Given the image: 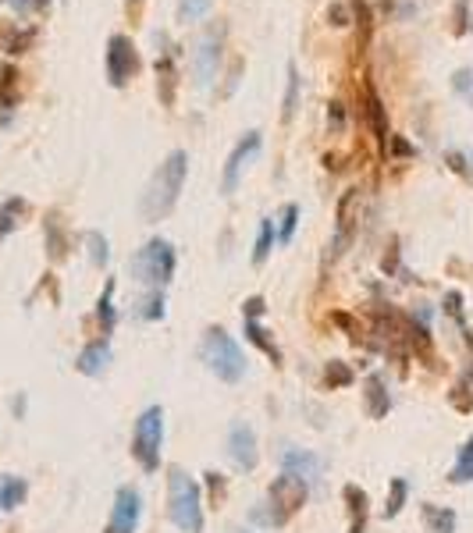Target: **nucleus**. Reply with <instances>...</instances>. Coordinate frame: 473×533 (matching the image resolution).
<instances>
[{
	"mask_svg": "<svg viewBox=\"0 0 473 533\" xmlns=\"http://www.w3.org/2000/svg\"><path fill=\"white\" fill-rule=\"evenodd\" d=\"M360 206V189H349L342 203H338V232H335V242H331V260H335L338 253L352 242V235H356V221L360 217H352V210Z\"/></svg>",
	"mask_w": 473,
	"mask_h": 533,
	"instance_id": "ddd939ff",
	"label": "nucleus"
},
{
	"mask_svg": "<svg viewBox=\"0 0 473 533\" xmlns=\"http://www.w3.org/2000/svg\"><path fill=\"white\" fill-rule=\"evenodd\" d=\"M36 43V29H18L15 22H0V54H26Z\"/></svg>",
	"mask_w": 473,
	"mask_h": 533,
	"instance_id": "2eb2a0df",
	"label": "nucleus"
},
{
	"mask_svg": "<svg viewBox=\"0 0 473 533\" xmlns=\"http://www.w3.org/2000/svg\"><path fill=\"white\" fill-rule=\"evenodd\" d=\"M452 89L473 107V68H459V71L452 75Z\"/></svg>",
	"mask_w": 473,
	"mask_h": 533,
	"instance_id": "473e14b6",
	"label": "nucleus"
},
{
	"mask_svg": "<svg viewBox=\"0 0 473 533\" xmlns=\"http://www.w3.org/2000/svg\"><path fill=\"white\" fill-rule=\"evenodd\" d=\"M129 274L150 292H161L174 277V249L168 238H150L142 249H135L129 260Z\"/></svg>",
	"mask_w": 473,
	"mask_h": 533,
	"instance_id": "20e7f679",
	"label": "nucleus"
},
{
	"mask_svg": "<svg viewBox=\"0 0 473 533\" xmlns=\"http://www.w3.org/2000/svg\"><path fill=\"white\" fill-rule=\"evenodd\" d=\"M29 498V484L15 473H4L0 476V512H15L18 505H26Z\"/></svg>",
	"mask_w": 473,
	"mask_h": 533,
	"instance_id": "dca6fc26",
	"label": "nucleus"
},
{
	"mask_svg": "<svg viewBox=\"0 0 473 533\" xmlns=\"http://www.w3.org/2000/svg\"><path fill=\"white\" fill-rule=\"evenodd\" d=\"M405 498H409V484H405L403 476H395V480H392V495H388V501H384V516L395 519V516L403 512Z\"/></svg>",
	"mask_w": 473,
	"mask_h": 533,
	"instance_id": "a878e982",
	"label": "nucleus"
},
{
	"mask_svg": "<svg viewBox=\"0 0 473 533\" xmlns=\"http://www.w3.org/2000/svg\"><path fill=\"white\" fill-rule=\"evenodd\" d=\"M47 246H50V256H54V260H61L68 253V238L61 235V225H58L54 214H50V221H47Z\"/></svg>",
	"mask_w": 473,
	"mask_h": 533,
	"instance_id": "cd10ccee",
	"label": "nucleus"
},
{
	"mask_svg": "<svg viewBox=\"0 0 473 533\" xmlns=\"http://www.w3.org/2000/svg\"><path fill=\"white\" fill-rule=\"evenodd\" d=\"M142 320H161L164 317V296L161 292H150L146 299L139 302V309H135Z\"/></svg>",
	"mask_w": 473,
	"mask_h": 533,
	"instance_id": "7c9ffc66",
	"label": "nucleus"
},
{
	"mask_svg": "<svg viewBox=\"0 0 473 533\" xmlns=\"http://www.w3.org/2000/svg\"><path fill=\"white\" fill-rule=\"evenodd\" d=\"M161 448H164V409L161 405H150L139 413L132 427V455L135 463L146 469V473H157L161 469Z\"/></svg>",
	"mask_w": 473,
	"mask_h": 533,
	"instance_id": "39448f33",
	"label": "nucleus"
},
{
	"mask_svg": "<svg viewBox=\"0 0 473 533\" xmlns=\"http://www.w3.org/2000/svg\"><path fill=\"white\" fill-rule=\"evenodd\" d=\"M210 11V0H178V18L182 22H196Z\"/></svg>",
	"mask_w": 473,
	"mask_h": 533,
	"instance_id": "72a5a7b5",
	"label": "nucleus"
},
{
	"mask_svg": "<svg viewBox=\"0 0 473 533\" xmlns=\"http://www.w3.org/2000/svg\"><path fill=\"white\" fill-rule=\"evenodd\" d=\"M185 171H189V157H185L182 150L168 153V161L153 171V178H150V185H146V193H142V217H146L150 225L164 221L171 210H174L178 193H182V185H185Z\"/></svg>",
	"mask_w": 473,
	"mask_h": 533,
	"instance_id": "f257e3e1",
	"label": "nucleus"
},
{
	"mask_svg": "<svg viewBox=\"0 0 473 533\" xmlns=\"http://www.w3.org/2000/svg\"><path fill=\"white\" fill-rule=\"evenodd\" d=\"M363 97H367V121H371V129H373V135L381 139V146H388V121H384V103H381V97L373 93V86H367L363 89Z\"/></svg>",
	"mask_w": 473,
	"mask_h": 533,
	"instance_id": "6ab92c4d",
	"label": "nucleus"
},
{
	"mask_svg": "<svg viewBox=\"0 0 473 533\" xmlns=\"http://www.w3.org/2000/svg\"><path fill=\"white\" fill-rule=\"evenodd\" d=\"M107 367H110V345H107V338L89 341V345L79 352V360H75V370L86 373V377H103Z\"/></svg>",
	"mask_w": 473,
	"mask_h": 533,
	"instance_id": "4468645a",
	"label": "nucleus"
},
{
	"mask_svg": "<svg viewBox=\"0 0 473 533\" xmlns=\"http://www.w3.org/2000/svg\"><path fill=\"white\" fill-rule=\"evenodd\" d=\"M388 146H392V153H399V157H413V146H405L403 139H395V135H388ZM384 146V150H388Z\"/></svg>",
	"mask_w": 473,
	"mask_h": 533,
	"instance_id": "a19ab883",
	"label": "nucleus"
},
{
	"mask_svg": "<svg viewBox=\"0 0 473 533\" xmlns=\"http://www.w3.org/2000/svg\"><path fill=\"white\" fill-rule=\"evenodd\" d=\"M345 501H349V508H352V530L349 533H363V527H367V495H363L356 484H349V487H345Z\"/></svg>",
	"mask_w": 473,
	"mask_h": 533,
	"instance_id": "4be33fe9",
	"label": "nucleus"
},
{
	"mask_svg": "<svg viewBox=\"0 0 473 533\" xmlns=\"http://www.w3.org/2000/svg\"><path fill=\"white\" fill-rule=\"evenodd\" d=\"M157 78L164 82V103H171V97H174V65H171L168 54L157 61Z\"/></svg>",
	"mask_w": 473,
	"mask_h": 533,
	"instance_id": "f704fd0d",
	"label": "nucleus"
},
{
	"mask_svg": "<svg viewBox=\"0 0 473 533\" xmlns=\"http://www.w3.org/2000/svg\"><path fill=\"white\" fill-rule=\"evenodd\" d=\"M139 519H142V495L132 484H121L114 491V505H110V519L103 533H135L139 530Z\"/></svg>",
	"mask_w": 473,
	"mask_h": 533,
	"instance_id": "6e6552de",
	"label": "nucleus"
},
{
	"mask_svg": "<svg viewBox=\"0 0 473 533\" xmlns=\"http://www.w3.org/2000/svg\"><path fill=\"white\" fill-rule=\"evenodd\" d=\"M281 469H285L289 476H300L306 487H310V484L321 480V473H324V459L313 455V452H306V448H289V452L281 455Z\"/></svg>",
	"mask_w": 473,
	"mask_h": 533,
	"instance_id": "f8f14e48",
	"label": "nucleus"
},
{
	"mask_svg": "<svg viewBox=\"0 0 473 533\" xmlns=\"http://www.w3.org/2000/svg\"><path fill=\"white\" fill-rule=\"evenodd\" d=\"M296 225H300V206H296V203H285V206H281V217H278V242H281V246L292 242Z\"/></svg>",
	"mask_w": 473,
	"mask_h": 533,
	"instance_id": "393cba45",
	"label": "nucleus"
},
{
	"mask_svg": "<svg viewBox=\"0 0 473 533\" xmlns=\"http://www.w3.org/2000/svg\"><path fill=\"white\" fill-rule=\"evenodd\" d=\"M306 495H310V487H306L300 476H289V473H281L274 484H270L268 498H270V516L268 523L274 527H281V523H289L300 508L306 505Z\"/></svg>",
	"mask_w": 473,
	"mask_h": 533,
	"instance_id": "423d86ee",
	"label": "nucleus"
},
{
	"mask_svg": "<svg viewBox=\"0 0 473 533\" xmlns=\"http://www.w3.org/2000/svg\"><path fill=\"white\" fill-rule=\"evenodd\" d=\"M260 313H264V299H260V296L246 299V306H242V320H257Z\"/></svg>",
	"mask_w": 473,
	"mask_h": 533,
	"instance_id": "e433bc0d",
	"label": "nucleus"
},
{
	"mask_svg": "<svg viewBox=\"0 0 473 533\" xmlns=\"http://www.w3.org/2000/svg\"><path fill=\"white\" fill-rule=\"evenodd\" d=\"M328 18H331V26H345V22H349V11H345V4H331Z\"/></svg>",
	"mask_w": 473,
	"mask_h": 533,
	"instance_id": "ea45409f",
	"label": "nucleus"
},
{
	"mask_svg": "<svg viewBox=\"0 0 473 533\" xmlns=\"http://www.w3.org/2000/svg\"><path fill=\"white\" fill-rule=\"evenodd\" d=\"M200 360L206 363V370H210L217 381H225V384H238V381L246 377V356H242L236 338L228 331H221V328H210V331L203 334Z\"/></svg>",
	"mask_w": 473,
	"mask_h": 533,
	"instance_id": "7ed1b4c3",
	"label": "nucleus"
},
{
	"mask_svg": "<svg viewBox=\"0 0 473 533\" xmlns=\"http://www.w3.org/2000/svg\"><path fill=\"white\" fill-rule=\"evenodd\" d=\"M456 36H463L467 33V0H456Z\"/></svg>",
	"mask_w": 473,
	"mask_h": 533,
	"instance_id": "58836bf2",
	"label": "nucleus"
},
{
	"mask_svg": "<svg viewBox=\"0 0 473 533\" xmlns=\"http://www.w3.org/2000/svg\"><path fill=\"white\" fill-rule=\"evenodd\" d=\"M352 381V373L342 367V363H331L328 367V384H349Z\"/></svg>",
	"mask_w": 473,
	"mask_h": 533,
	"instance_id": "4c0bfd02",
	"label": "nucleus"
},
{
	"mask_svg": "<svg viewBox=\"0 0 473 533\" xmlns=\"http://www.w3.org/2000/svg\"><path fill=\"white\" fill-rule=\"evenodd\" d=\"M448 480H452V484H473V437L459 448L456 466H452V473H448Z\"/></svg>",
	"mask_w": 473,
	"mask_h": 533,
	"instance_id": "b1692460",
	"label": "nucleus"
},
{
	"mask_svg": "<svg viewBox=\"0 0 473 533\" xmlns=\"http://www.w3.org/2000/svg\"><path fill=\"white\" fill-rule=\"evenodd\" d=\"M18 68L0 65V107H15L18 103Z\"/></svg>",
	"mask_w": 473,
	"mask_h": 533,
	"instance_id": "5701e85b",
	"label": "nucleus"
},
{
	"mask_svg": "<svg viewBox=\"0 0 473 533\" xmlns=\"http://www.w3.org/2000/svg\"><path fill=\"white\" fill-rule=\"evenodd\" d=\"M274 246V221H260V235H257V249H253V264H264Z\"/></svg>",
	"mask_w": 473,
	"mask_h": 533,
	"instance_id": "c85d7f7f",
	"label": "nucleus"
},
{
	"mask_svg": "<svg viewBox=\"0 0 473 533\" xmlns=\"http://www.w3.org/2000/svg\"><path fill=\"white\" fill-rule=\"evenodd\" d=\"M135 71H139V54H135V43L129 36H110L107 39V82L114 86V89H121V86H129L135 78Z\"/></svg>",
	"mask_w": 473,
	"mask_h": 533,
	"instance_id": "0eeeda50",
	"label": "nucleus"
},
{
	"mask_svg": "<svg viewBox=\"0 0 473 533\" xmlns=\"http://www.w3.org/2000/svg\"><path fill=\"white\" fill-rule=\"evenodd\" d=\"M424 527L431 533H456V512L452 508H438V505H424Z\"/></svg>",
	"mask_w": 473,
	"mask_h": 533,
	"instance_id": "aec40b11",
	"label": "nucleus"
},
{
	"mask_svg": "<svg viewBox=\"0 0 473 533\" xmlns=\"http://www.w3.org/2000/svg\"><path fill=\"white\" fill-rule=\"evenodd\" d=\"M246 338H249V341H253V345H260V349H264V352H268L270 360H274V363H278V360H281V352H278V345H274V341H270L268 338V331H264V328H260V324H257V320H246Z\"/></svg>",
	"mask_w": 473,
	"mask_h": 533,
	"instance_id": "bb28decb",
	"label": "nucleus"
},
{
	"mask_svg": "<svg viewBox=\"0 0 473 533\" xmlns=\"http://www.w3.org/2000/svg\"><path fill=\"white\" fill-rule=\"evenodd\" d=\"M228 455L238 469H253L260 463V452H257V434L249 423H232L228 431Z\"/></svg>",
	"mask_w": 473,
	"mask_h": 533,
	"instance_id": "9b49d317",
	"label": "nucleus"
},
{
	"mask_svg": "<svg viewBox=\"0 0 473 533\" xmlns=\"http://www.w3.org/2000/svg\"><path fill=\"white\" fill-rule=\"evenodd\" d=\"M388 409H392V399H388V392H384V377H381V373H371V377H367V413H371L373 420H381Z\"/></svg>",
	"mask_w": 473,
	"mask_h": 533,
	"instance_id": "a211bd4d",
	"label": "nucleus"
},
{
	"mask_svg": "<svg viewBox=\"0 0 473 533\" xmlns=\"http://www.w3.org/2000/svg\"><path fill=\"white\" fill-rule=\"evenodd\" d=\"M26 214H29V203L22 200V196H11V200L0 203V238H7V235L15 232Z\"/></svg>",
	"mask_w": 473,
	"mask_h": 533,
	"instance_id": "f3484780",
	"label": "nucleus"
},
{
	"mask_svg": "<svg viewBox=\"0 0 473 533\" xmlns=\"http://www.w3.org/2000/svg\"><path fill=\"white\" fill-rule=\"evenodd\" d=\"M97 320H100L103 338L114 331V324H118V313H114V281L103 285V296H100V302H97Z\"/></svg>",
	"mask_w": 473,
	"mask_h": 533,
	"instance_id": "412c9836",
	"label": "nucleus"
},
{
	"mask_svg": "<svg viewBox=\"0 0 473 533\" xmlns=\"http://www.w3.org/2000/svg\"><path fill=\"white\" fill-rule=\"evenodd\" d=\"M445 164L452 167V171H459V174H467V178H473L470 153H459V150H452V153H445Z\"/></svg>",
	"mask_w": 473,
	"mask_h": 533,
	"instance_id": "c9c22d12",
	"label": "nucleus"
},
{
	"mask_svg": "<svg viewBox=\"0 0 473 533\" xmlns=\"http://www.w3.org/2000/svg\"><path fill=\"white\" fill-rule=\"evenodd\" d=\"M86 246H89V260L97 266H103L107 260H110V249H107V238H103L100 232H89L86 235Z\"/></svg>",
	"mask_w": 473,
	"mask_h": 533,
	"instance_id": "2f4dec72",
	"label": "nucleus"
},
{
	"mask_svg": "<svg viewBox=\"0 0 473 533\" xmlns=\"http://www.w3.org/2000/svg\"><path fill=\"white\" fill-rule=\"evenodd\" d=\"M168 516L182 533H203L200 484L178 466L168 469Z\"/></svg>",
	"mask_w": 473,
	"mask_h": 533,
	"instance_id": "f03ea898",
	"label": "nucleus"
},
{
	"mask_svg": "<svg viewBox=\"0 0 473 533\" xmlns=\"http://www.w3.org/2000/svg\"><path fill=\"white\" fill-rule=\"evenodd\" d=\"M257 153H260V132H249L242 142H238L236 150H232V157H228V164H225V174H221V193H236L242 171H246V164H249Z\"/></svg>",
	"mask_w": 473,
	"mask_h": 533,
	"instance_id": "9d476101",
	"label": "nucleus"
},
{
	"mask_svg": "<svg viewBox=\"0 0 473 533\" xmlns=\"http://www.w3.org/2000/svg\"><path fill=\"white\" fill-rule=\"evenodd\" d=\"M221 43H225V29H221V26H210V29L200 36L196 50H193V75H196L200 86H210L214 75H217V65H221Z\"/></svg>",
	"mask_w": 473,
	"mask_h": 533,
	"instance_id": "1a4fd4ad",
	"label": "nucleus"
},
{
	"mask_svg": "<svg viewBox=\"0 0 473 533\" xmlns=\"http://www.w3.org/2000/svg\"><path fill=\"white\" fill-rule=\"evenodd\" d=\"M296 103H300V71H296V65H289V89H285V121L296 114Z\"/></svg>",
	"mask_w": 473,
	"mask_h": 533,
	"instance_id": "c756f323",
	"label": "nucleus"
}]
</instances>
